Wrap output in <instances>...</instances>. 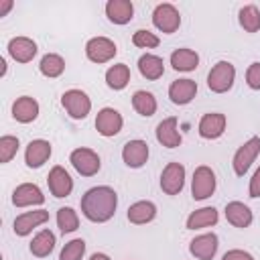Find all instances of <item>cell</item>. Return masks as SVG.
Masks as SVG:
<instances>
[{"instance_id": "f35d334b", "label": "cell", "mask_w": 260, "mask_h": 260, "mask_svg": "<svg viewBox=\"0 0 260 260\" xmlns=\"http://www.w3.org/2000/svg\"><path fill=\"white\" fill-rule=\"evenodd\" d=\"M250 197H260V169L254 173L250 181Z\"/></svg>"}, {"instance_id": "d590c367", "label": "cell", "mask_w": 260, "mask_h": 260, "mask_svg": "<svg viewBox=\"0 0 260 260\" xmlns=\"http://www.w3.org/2000/svg\"><path fill=\"white\" fill-rule=\"evenodd\" d=\"M132 43L136 45V47H142V49H154V47H158V37L156 35H152L150 30H144V28H140V30H136L134 32V37H132Z\"/></svg>"}, {"instance_id": "ab89813d", "label": "cell", "mask_w": 260, "mask_h": 260, "mask_svg": "<svg viewBox=\"0 0 260 260\" xmlns=\"http://www.w3.org/2000/svg\"><path fill=\"white\" fill-rule=\"evenodd\" d=\"M10 8H12V2L10 0H0V16H4Z\"/></svg>"}, {"instance_id": "5bb4252c", "label": "cell", "mask_w": 260, "mask_h": 260, "mask_svg": "<svg viewBox=\"0 0 260 260\" xmlns=\"http://www.w3.org/2000/svg\"><path fill=\"white\" fill-rule=\"evenodd\" d=\"M45 201V195L41 193V189L32 183H24L18 185L12 193V203L16 207H26V205H41Z\"/></svg>"}, {"instance_id": "44dd1931", "label": "cell", "mask_w": 260, "mask_h": 260, "mask_svg": "<svg viewBox=\"0 0 260 260\" xmlns=\"http://www.w3.org/2000/svg\"><path fill=\"white\" fill-rule=\"evenodd\" d=\"M106 14L114 24H126L132 20L134 6L130 0H110L106 4Z\"/></svg>"}, {"instance_id": "ac0fdd59", "label": "cell", "mask_w": 260, "mask_h": 260, "mask_svg": "<svg viewBox=\"0 0 260 260\" xmlns=\"http://www.w3.org/2000/svg\"><path fill=\"white\" fill-rule=\"evenodd\" d=\"M8 53L18 63H28L37 55V43L26 37H16L8 43Z\"/></svg>"}, {"instance_id": "30bf717a", "label": "cell", "mask_w": 260, "mask_h": 260, "mask_svg": "<svg viewBox=\"0 0 260 260\" xmlns=\"http://www.w3.org/2000/svg\"><path fill=\"white\" fill-rule=\"evenodd\" d=\"M95 128L102 136H116L122 130V116L114 108H104L98 112Z\"/></svg>"}, {"instance_id": "8992f818", "label": "cell", "mask_w": 260, "mask_h": 260, "mask_svg": "<svg viewBox=\"0 0 260 260\" xmlns=\"http://www.w3.org/2000/svg\"><path fill=\"white\" fill-rule=\"evenodd\" d=\"M258 152H260V136H252L234 154V171H236V175L242 177L250 169V165L254 162V158L258 156Z\"/></svg>"}, {"instance_id": "e0dca14e", "label": "cell", "mask_w": 260, "mask_h": 260, "mask_svg": "<svg viewBox=\"0 0 260 260\" xmlns=\"http://www.w3.org/2000/svg\"><path fill=\"white\" fill-rule=\"evenodd\" d=\"M191 254L199 260H211L217 252V236L215 234H203V236H197L195 240H191V246H189Z\"/></svg>"}, {"instance_id": "4316f807", "label": "cell", "mask_w": 260, "mask_h": 260, "mask_svg": "<svg viewBox=\"0 0 260 260\" xmlns=\"http://www.w3.org/2000/svg\"><path fill=\"white\" fill-rule=\"evenodd\" d=\"M53 248H55V234L49 232V230L39 232V234L32 238V242H30V252H32V256H37V258L49 256V254L53 252Z\"/></svg>"}, {"instance_id": "83f0119b", "label": "cell", "mask_w": 260, "mask_h": 260, "mask_svg": "<svg viewBox=\"0 0 260 260\" xmlns=\"http://www.w3.org/2000/svg\"><path fill=\"white\" fill-rule=\"evenodd\" d=\"M106 81L112 89H124L130 81V69L126 63H118V65H112L108 71H106Z\"/></svg>"}, {"instance_id": "d4e9b609", "label": "cell", "mask_w": 260, "mask_h": 260, "mask_svg": "<svg viewBox=\"0 0 260 260\" xmlns=\"http://www.w3.org/2000/svg\"><path fill=\"white\" fill-rule=\"evenodd\" d=\"M171 65L177 71H193L199 65V55L191 49H177L171 55Z\"/></svg>"}, {"instance_id": "5b68a950", "label": "cell", "mask_w": 260, "mask_h": 260, "mask_svg": "<svg viewBox=\"0 0 260 260\" xmlns=\"http://www.w3.org/2000/svg\"><path fill=\"white\" fill-rule=\"evenodd\" d=\"M152 22H154V26L158 28V30H162V32H167V35H171V32H175L177 28H179V24H181V14H179V10L173 6V4H158L156 8H154V12H152Z\"/></svg>"}, {"instance_id": "4fadbf2b", "label": "cell", "mask_w": 260, "mask_h": 260, "mask_svg": "<svg viewBox=\"0 0 260 260\" xmlns=\"http://www.w3.org/2000/svg\"><path fill=\"white\" fill-rule=\"evenodd\" d=\"M156 140H158L162 146H167V148H177V146L183 142V138H181V134H179V130H177V118H175V116L165 118V120L156 126Z\"/></svg>"}, {"instance_id": "7a4b0ae2", "label": "cell", "mask_w": 260, "mask_h": 260, "mask_svg": "<svg viewBox=\"0 0 260 260\" xmlns=\"http://www.w3.org/2000/svg\"><path fill=\"white\" fill-rule=\"evenodd\" d=\"M234 77H236L234 65L230 61H219L211 67L207 75V87L215 93H223L234 85Z\"/></svg>"}, {"instance_id": "1f68e13d", "label": "cell", "mask_w": 260, "mask_h": 260, "mask_svg": "<svg viewBox=\"0 0 260 260\" xmlns=\"http://www.w3.org/2000/svg\"><path fill=\"white\" fill-rule=\"evenodd\" d=\"M240 24L248 32H256L260 28V10L254 4H248L240 10Z\"/></svg>"}, {"instance_id": "74e56055", "label": "cell", "mask_w": 260, "mask_h": 260, "mask_svg": "<svg viewBox=\"0 0 260 260\" xmlns=\"http://www.w3.org/2000/svg\"><path fill=\"white\" fill-rule=\"evenodd\" d=\"M221 260H254V258H252V254H248L244 250H230L223 254Z\"/></svg>"}, {"instance_id": "4dcf8cb0", "label": "cell", "mask_w": 260, "mask_h": 260, "mask_svg": "<svg viewBox=\"0 0 260 260\" xmlns=\"http://www.w3.org/2000/svg\"><path fill=\"white\" fill-rule=\"evenodd\" d=\"M39 67H41V73L43 75H47V77H59L63 73V69H65V61L59 55H55V53H47L41 59V65Z\"/></svg>"}, {"instance_id": "9c48e42d", "label": "cell", "mask_w": 260, "mask_h": 260, "mask_svg": "<svg viewBox=\"0 0 260 260\" xmlns=\"http://www.w3.org/2000/svg\"><path fill=\"white\" fill-rule=\"evenodd\" d=\"M185 183V167L181 162H169L160 175V189L167 195H177Z\"/></svg>"}, {"instance_id": "3957f363", "label": "cell", "mask_w": 260, "mask_h": 260, "mask_svg": "<svg viewBox=\"0 0 260 260\" xmlns=\"http://www.w3.org/2000/svg\"><path fill=\"white\" fill-rule=\"evenodd\" d=\"M61 104L69 112V116L75 118V120H83L89 114V110H91V102H89L87 93L81 91V89H69V91H65L61 95Z\"/></svg>"}, {"instance_id": "d6986e66", "label": "cell", "mask_w": 260, "mask_h": 260, "mask_svg": "<svg viewBox=\"0 0 260 260\" xmlns=\"http://www.w3.org/2000/svg\"><path fill=\"white\" fill-rule=\"evenodd\" d=\"M49 189L55 197H67L73 189V181L63 167H53L49 173Z\"/></svg>"}, {"instance_id": "d6a6232c", "label": "cell", "mask_w": 260, "mask_h": 260, "mask_svg": "<svg viewBox=\"0 0 260 260\" xmlns=\"http://www.w3.org/2000/svg\"><path fill=\"white\" fill-rule=\"evenodd\" d=\"M57 225L63 234H69V232H75L77 225H79V219H77V213L71 209V207H61L57 211Z\"/></svg>"}, {"instance_id": "6da1fadb", "label": "cell", "mask_w": 260, "mask_h": 260, "mask_svg": "<svg viewBox=\"0 0 260 260\" xmlns=\"http://www.w3.org/2000/svg\"><path fill=\"white\" fill-rule=\"evenodd\" d=\"M116 205H118V195L112 187H106V185L93 187L81 197L83 215L95 223H104L112 219V215L116 213Z\"/></svg>"}, {"instance_id": "60d3db41", "label": "cell", "mask_w": 260, "mask_h": 260, "mask_svg": "<svg viewBox=\"0 0 260 260\" xmlns=\"http://www.w3.org/2000/svg\"><path fill=\"white\" fill-rule=\"evenodd\" d=\"M89 260H110V256H106V254H100V252H98V254H93Z\"/></svg>"}, {"instance_id": "ba28073f", "label": "cell", "mask_w": 260, "mask_h": 260, "mask_svg": "<svg viewBox=\"0 0 260 260\" xmlns=\"http://www.w3.org/2000/svg\"><path fill=\"white\" fill-rule=\"evenodd\" d=\"M71 165L83 177H93L100 171V156L91 148H75L71 152Z\"/></svg>"}, {"instance_id": "f546056e", "label": "cell", "mask_w": 260, "mask_h": 260, "mask_svg": "<svg viewBox=\"0 0 260 260\" xmlns=\"http://www.w3.org/2000/svg\"><path fill=\"white\" fill-rule=\"evenodd\" d=\"M132 106L144 118H150L156 112V100H154V95L150 91H144V89H140V91H136L132 95Z\"/></svg>"}, {"instance_id": "2e32d148", "label": "cell", "mask_w": 260, "mask_h": 260, "mask_svg": "<svg viewBox=\"0 0 260 260\" xmlns=\"http://www.w3.org/2000/svg\"><path fill=\"white\" fill-rule=\"evenodd\" d=\"M51 156V144L47 140H30L24 152V160L30 169H39L47 162V158Z\"/></svg>"}, {"instance_id": "836d02e7", "label": "cell", "mask_w": 260, "mask_h": 260, "mask_svg": "<svg viewBox=\"0 0 260 260\" xmlns=\"http://www.w3.org/2000/svg\"><path fill=\"white\" fill-rule=\"evenodd\" d=\"M83 252H85V242L81 238H77V240H71L63 246L59 260H81Z\"/></svg>"}, {"instance_id": "8fae6325", "label": "cell", "mask_w": 260, "mask_h": 260, "mask_svg": "<svg viewBox=\"0 0 260 260\" xmlns=\"http://www.w3.org/2000/svg\"><path fill=\"white\" fill-rule=\"evenodd\" d=\"M122 158L128 167L132 169H138L146 162L148 158V144L144 140H128L124 144V150H122Z\"/></svg>"}, {"instance_id": "7c38bea8", "label": "cell", "mask_w": 260, "mask_h": 260, "mask_svg": "<svg viewBox=\"0 0 260 260\" xmlns=\"http://www.w3.org/2000/svg\"><path fill=\"white\" fill-rule=\"evenodd\" d=\"M195 93H197V83L193 79H177L169 87V98L177 106L189 104L195 98Z\"/></svg>"}, {"instance_id": "52a82bcc", "label": "cell", "mask_w": 260, "mask_h": 260, "mask_svg": "<svg viewBox=\"0 0 260 260\" xmlns=\"http://www.w3.org/2000/svg\"><path fill=\"white\" fill-rule=\"evenodd\" d=\"M116 53H118L116 43L110 41V39H106V37L89 39L87 45H85V55H87V59L93 61V63H106V61H110Z\"/></svg>"}, {"instance_id": "ffe728a7", "label": "cell", "mask_w": 260, "mask_h": 260, "mask_svg": "<svg viewBox=\"0 0 260 260\" xmlns=\"http://www.w3.org/2000/svg\"><path fill=\"white\" fill-rule=\"evenodd\" d=\"M47 219H49V211H45V209L26 211V213H22V215H18V217L14 219V234H18V236H26V234L32 232V228L45 223Z\"/></svg>"}, {"instance_id": "277c9868", "label": "cell", "mask_w": 260, "mask_h": 260, "mask_svg": "<svg viewBox=\"0 0 260 260\" xmlns=\"http://www.w3.org/2000/svg\"><path fill=\"white\" fill-rule=\"evenodd\" d=\"M215 191V175L209 167L201 165L195 169L193 173V183H191V193H193V199L201 201V199H207L211 193Z\"/></svg>"}, {"instance_id": "603a6c76", "label": "cell", "mask_w": 260, "mask_h": 260, "mask_svg": "<svg viewBox=\"0 0 260 260\" xmlns=\"http://www.w3.org/2000/svg\"><path fill=\"white\" fill-rule=\"evenodd\" d=\"M225 217L232 225L236 228H248L252 223V211L248 205L240 203V201H232L225 205Z\"/></svg>"}, {"instance_id": "9a60e30c", "label": "cell", "mask_w": 260, "mask_h": 260, "mask_svg": "<svg viewBox=\"0 0 260 260\" xmlns=\"http://www.w3.org/2000/svg\"><path fill=\"white\" fill-rule=\"evenodd\" d=\"M225 130V116L219 112H209L199 120V134L203 138H219Z\"/></svg>"}, {"instance_id": "484cf974", "label": "cell", "mask_w": 260, "mask_h": 260, "mask_svg": "<svg viewBox=\"0 0 260 260\" xmlns=\"http://www.w3.org/2000/svg\"><path fill=\"white\" fill-rule=\"evenodd\" d=\"M156 215V207L150 201H136L134 205L128 207V219L132 223H148Z\"/></svg>"}, {"instance_id": "cb8c5ba5", "label": "cell", "mask_w": 260, "mask_h": 260, "mask_svg": "<svg viewBox=\"0 0 260 260\" xmlns=\"http://www.w3.org/2000/svg\"><path fill=\"white\" fill-rule=\"evenodd\" d=\"M138 69H140L142 77H146V79H158L165 73V63H162L160 57L146 53V55H142L138 59Z\"/></svg>"}, {"instance_id": "8d00e7d4", "label": "cell", "mask_w": 260, "mask_h": 260, "mask_svg": "<svg viewBox=\"0 0 260 260\" xmlns=\"http://www.w3.org/2000/svg\"><path fill=\"white\" fill-rule=\"evenodd\" d=\"M246 81L252 89H260V61L252 63L246 71Z\"/></svg>"}, {"instance_id": "f1b7e54d", "label": "cell", "mask_w": 260, "mask_h": 260, "mask_svg": "<svg viewBox=\"0 0 260 260\" xmlns=\"http://www.w3.org/2000/svg\"><path fill=\"white\" fill-rule=\"evenodd\" d=\"M215 221H217V211H215V207H203V209L193 211V213L187 217V228H189V230H199V228L213 225Z\"/></svg>"}, {"instance_id": "7402d4cb", "label": "cell", "mask_w": 260, "mask_h": 260, "mask_svg": "<svg viewBox=\"0 0 260 260\" xmlns=\"http://www.w3.org/2000/svg\"><path fill=\"white\" fill-rule=\"evenodd\" d=\"M12 116H14V120H18V122H22V124L32 122V120L39 116V104H37V100H32L30 95L18 98V100L12 104Z\"/></svg>"}, {"instance_id": "e575fe53", "label": "cell", "mask_w": 260, "mask_h": 260, "mask_svg": "<svg viewBox=\"0 0 260 260\" xmlns=\"http://www.w3.org/2000/svg\"><path fill=\"white\" fill-rule=\"evenodd\" d=\"M18 150V138L16 136H2L0 138V162H10L12 156Z\"/></svg>"}]
</instances>
